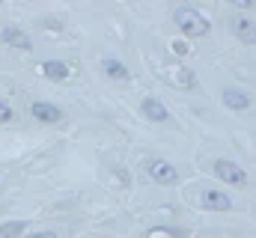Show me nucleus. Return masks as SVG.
I'll return each instance as SVG.
<instances>
[{"label":"nucleus","mask_w":256,"mask_h":238,"mask_svg":"<svg viewBox=\"0 0 256 238\" xmlns=\"http://www.w3.org/2000/svg\"><path fill=\"white\" fill-rule=\"evenodd\" d=\"M176 27L185 33V36H206L208 33V18L200 12V9H194V6H179L176 9Z\"/></svg>","instance_id":"nucleus-1"},{"label":"nucleus","mask_w":256,"mask_h":238,"mask_svg":"<svg viewBox=\"0 0 256 238\" xmlns=\"http://www.w3.org/2000/svg\"><path fill=\"white\" fill-rule=\"evenodd\" d=\"M146 173L152 182H158V184H173L176 178H179V170L167 161V158H152L149 164H146Z\"/></svg>","instance_id":"nucleus-2"},{"label":"nucleus","mask_w":256,"mask_h":238,"mask_svg":"<svg viewBox=\"0 0 256 238\" xmlns=\"http://www.w3.org/2000/svg\"><path fill=\"white\" fill-rule=\"evenodd\" d=\"M214 176L220 182H230V184H244L248 182V173L236 161H230V158H218L214 161Z\"/></svg>","instance_id":"nucleus-3"},{"label":"nucleus","mask_w":256,"mask_h":238,"mask_svg":"<svg viewBox=\"0 0 256 238\" xmlns=\"http://www.w3.org/2000/svg\"><path fill=\"white\" fill-rule=\"evenodd\" d=\"M200 206L206 208V212H226L230 206H232V200H230V194H224V190H218V188H206V190H200Z\"/></svg>","instance_id":"nucleus-4"},{"label":"nucleus","mask_w":256,"mask_h":238,"mask_svg":"<svg viewBox=\"0 0 256 238\" xmlns=\"http://www.w3.org/2000/svg\"><path fill=\"white\" fill-rule=\"evenodd\" d=\"M232 33H236L244 45H256V21H250V18L236 15V18H232Z\"/></svg>","instance_id":"nucleus-5"},{"label":"nucleus","mask_w":256,"mask_h":238,"mask_svg":"<svg viewBox=\"0 0 256 238\" xmlns=\"http://www.w3.org/2000/svg\"><path fill=\"white\" fill-rule=\"evenodd\" d=\"M0 39L9 42V45H15V48H21V51H33V39L21 27H3L0 30Z\"/></svg>","instance_id":"nucleus-6"},{"label":"nucleus","mask_w":256,"mask_h":238,"mask_svg":"<svg viewBox=\"0 0 256 238\" xmlns=\"http://www.w3.org/2000/svg\"><path fill=\"white\" fill-rule=\"evenodd\" d=\"M224 104L230 110H248L250 108V96L244 90H238V86H226L224 90Z\"/></svg>","instance_id":"nucleus-7"},{"label":"nucleus","mask_w":256,"mask_h":238,"mask_svg":"<svg viewBox=\"0 0 256 238\" xmlns=\"http://www.w3.org/2000/svg\"><path fill=\"white\" fill-rule=\"evenodd\" d=\"M30 114L39 119V122H60L63 119V110L57 104H48V102H33Z\"/></svg>","instance_id":"nucleus-8"},{"label":"nucleus","mask_w":256,"mask_h":238,"mask_svg":"<svg viewBox=\"0 0 256 238\" xmlns=\"http://www.w3.org/2000/svg\"><path fill=\"white\" fill-rule=\"evenodd\" d=\"M140 110H143V116L146 119H152V122H167L170 119V114H167V108L158 102V98H143V104H140Z\"/></svg>","instance_id":"nucleus-9"},{"label":"nucleus","mask_w":256,"mask_h":238,"mask_svg":"<svg viewBox=\"0 0 256 238\" xmlns=\"http://www.w3.org/2000/svg\"><path fill=\"white\" fill-rule=\"evenodd\" d=\"M102 72H104L108 78H114V80H128V78H131V72H128L120 60H114V57L102 60Z\"/></svg>","instance_id":"nucleus-10"},{"label":"nucleus","mask_w":256,"mask_h":238,"mask_svg":"<svg viewBox=\"0 0 256 238\" xmlns=\"http://www.w3.org/2000/svg\"><path fill=\"white\" fill-rule=\"evenodd\" d=\"M167 74H170V84H176V86H185V90L196 86V78H194L191 68H182V66H176V68H170Z\"/></svg>","instance_id":"nucleus-11"},{"label":"nucleus","mask_w":256,"mask_h":238,"mask_svg":"<svg viewBox=\"0 0 256 238\" xmlns=\"http://www.w3.org/2000/svg\"><path fill=\"white\" fill-rule=\"evenodd\" d=\"M42 72H45L51 80H66V78H68V66H66L63 60H45V62H42Z\"/></svg>","instance_id":"nucleus-12"},{"label":"nucleus","mask_w":256,"mask_h":238,"mask_svg":"<svg viewBox=\"0 0 256 238\" xmlns=\"http://www.w3.org/2000/svg\"><path fill=\"white\" fill-rule=\"evenodd\" d=\"M27 230V224L24 220H12V224H3L0 226V238H18L21 232Z\"/></svg>","instance_id":"nucleus-13"},{"label":"nucleus","mask_w":256,"mask_h":238,"mask_svg":"<svg viewBox=\"0 0 256 238\" xmlns=\"http://www.w3.org/2000/svg\"><path fill=\"white\" fill-rule=\"evenodd\" d=\"M12 119H15V110L6 102H0V122H12Z\"/></svg>","instance_id":"nucleus-14"},{"label":"nucleus","mask_w":256,"mask_h":238,"mask_svg":"<svg viewBox=\"0 0 256 238\" xmlns=\"http://www.w3.org/2000/svg\"><path fill=\"white\" fill-rule=\"evenodd\" d=\"M30 238H57V232H48V230H42V232H33Z\"/></svg>","instance_id":"nucleus-15"},{"label":"nucleus","mask_w":256,"mask_h":238,"mask_svg":"<svg viewBox=\"0 0 256 238\" xmlns=\"http://www.w3.org/2000/svg\"><path fill=\"white\" fill-rule=\"evenodd\" d=\"M173 51H176V54H188V45H182V42H179V45H173Z\"/></svg>","instance_id":"nucleus-16"}]
</instances>
